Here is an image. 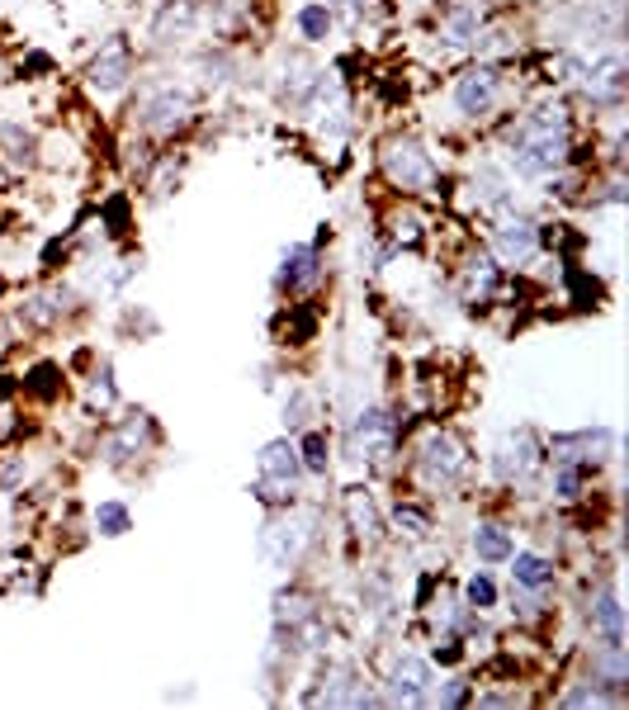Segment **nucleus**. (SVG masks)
Instances as JSON below:
<instances>
[{
  "label": "nucleus",
  "instance_id": "nucleus-27",
  "mask_svg": "<svg viewBox=\"0 0 629 710\" xmlns=\"http://www.w3.org/2000/svg\"><path fill=\"white\" fill-rule=\"evenodd\" d=\"M298 28H304V38H312V43L327 38L332 34V10L327 5H304L298 10Z\"/></svg>",
  "mask_w": 629,
  "mask_h": 710
},
{
  "label": "nucleus",
  "instance_id": "nucleus-16",
  "mask_svg": "<svg viewBox=\"0 0 629 710\" xmlns=\"http://www.w3.org/2000/svg\"><path fill=\"white\" fill-rule=\"evenodd\" d=\"M312 91H322V71L312 67L304 52H294L289 62H284V99H289V105H308Z\"/></svg>",
  "mask_w": 629,
  "mask_h": 710
},
{
  "label": "nucleus",
  "instance_id": "nucleus-11",
  "mask_svg": "<svg viewBox=\"0 0 629 710\" xmlns=\"http://www.w3.org/2000/svg\"><path fill=\"white\" fill-rule=\"evenodd\" d=\"M341 507H346V521L360 545H379L383 540V517L375 507V493L369 488H346V497H341Z\"/></svg>",
  "mask_w": 629,
  "mask_h": 710
},
{
  "label": "nucleus",
  "instance_id": "nucleus-7",
  "mask_svg": "<svg viewBox=\"0 0 629 710\" xmlns=\"http://www.w3.org/2000/svg\"><path fill=\"white\" fill-rule=\"evenodd\" d=\"M128 76H133V48H128L123 34H114L105 48L91 57V67H85V81H91V91L114 95V91H123V85H128Z\"/></svg>",
  "mask_w": 629,
  "mask_h": 710
},
{
  "label": "nucleus",
  "instance_id": "nucleus-3",
  "mask_svg": "<svg viewBox=\"0 0 629 710\" xmlns=\"http://www.w3.org/2000/svg\"><path fill=\"white\" fill-rule=\"evenodd\" d=\"M379 162H383V176H389L397 190H431L436 185L431 152H426L422 142H412V138H389Z\"/></svg>",
  "mask_w": 629,
  "mask_h": 710
},
{
  "label": "nucleus",
  "instance_id": "nucleus-4",
  "mask_svg": "<svg viewBox=\"0 0 629 710\" xmlns=\"http://www.w3.org/2000/svg\"><path fill=\"white\" fill-rule=\"evenodd\" d=\"M397 446V422L383 407H365L346 436V454L360 464H383Z\"/></svg>",
  "mask_w": 629,
  "mask_h": 710
},
{
  "label": "nucleus",
  "instance_id": "nucleus-5",
  "mask_svg": "<svg viewBox=\"0 0 629 710\" xmlns=\"http://www.w3.org/2000/svg\"><path fill=\"white\" fill-rule=\"evenodd\" d=\"M256 469H261L256 493H261L265 502H289L294 483L304 474V460H298V450L289 440H270V446H261V454H256Z\"/></svg>",
  "mask_w": 629,
  "mask_h": 710
},
{
  "label": "nucleus",
  "instance_id": "nucleus-26",
  "mask_svg": "<svg viewBox=\"0 0 629 710\" xmlns=\"http://www.w3.org/2000/svg\"><path fill=\"white\" fill-rule=\"evenodd\" d=\"M95 525H99V535H109V540L128 535V507L123 502H99L95 507Z\"/></svg>",
  "mask_w": 629,
  "mask_h": 710
},
{
  "label": "nucleus",
  "instance_id": "nucleus-19",
  "mask_svg": "<svg viewBox=\"0 0 629 710\" xmlns=\"http://www.w3.org/2000/svg\"><path fill=\"white\" fill-rule=\"evenodd\" d=\"M318 280V251L312 247H289L284 251V265H280V284L284 289H298V284Z\"/></svg>",
  "mask_w": 629,
  "mask_h": 710
},
{
  "label": "nucleus",
  "instance_id": "nucleus-24",
  "mask_svg": "<svg viewBox=\"0 0 629 710\" xmlns=\"http://www.w3.org/2000/svg\"><path fill=\"white\" fill-rule=\"evenodd\" d=\"M511 573H517L521 588H545L554 578V568H549V559H539V554H517V559H511Z\"/></svg>",
  "mask_w": 629,
  "mask_h": 710
},
{
  "label": "nucleus",
  "instance_id": "nucleus-23",
  "mask_svg": "<svg viewBox=\"0 0 629 710\" xmlns=\"http://www.w3.org/2000/svg\"><path fill=\"white\" fill-rule=\"evenodd\" d=\"M0 147H5V156L14 166L34 162V133H24L20 123H0Z\"/></svg>",
  "mask_w": 629,
  "mask_h": 710
},
{
  "label": "nucleus",
  "instance_id": "nucleus-15",
  "mask_svg": "<svg viewBox=\"0 0 629 710\" xmlns=\"http://www.w3.org/2000/svg\"><path fill=\"white\" fill-rule=\"evenodd\" d=\"M483 0H450L446 5V20H440V34H446L454 48H464V43H474L478 38V28H483Z\"/></svg>",
  "mask_w": 629,
  "mask_h": 710
},
{
  "label": "nucleus",
  "instance_id": "nucleus-29",
  "mask_svg": "<svg viewBox=\"0 0 629 710\" xmlns=\"http://www.w3.org/2000/svg\"><path fill=\"white\" fill-rule=\"evenodd\" d=\"M393 521H397V525H403V531H407V535H426V531H431V517H426V511H422V507H403V502H397V511H393Z\"/></svg>",
  "mask_w": 629,
  "mask_h": 710
},
{
  "label": "nucleus",
  "instance_id": "nucleus-34",
  "mask_svg": "<svg viewBox=\"0 0 629 710\" xmlns=\"http://www.w3.org/2000/svg\"><path fill=\"white\" fill-rule=\"evenodd\" d=\"M578 488H582L578 464H563V469H559V497H578Z\"/></svg>",
  "mask_w": 629,
  "mask_h": 710
},
{
  "label": "nucleus",
  "instance_id": "nucleus-31",
  "mask_svg": "<svg viewBox=\"0 0 629 710\" xmlns=\"http://www.w3.org/2000/svg\"><path fill=\"white\" fill-rule=\"evenodd\" d=\"M393 237L403 241V247H417L422 241V218L417 213H393Z\"/></svg>",
  "mask_w": 629,
  "mask_h": 710
},
{
  "label": "nucleus",
  "instance_id": "nucleus-10",
  "mask_svg": "<svg viewBox=\"0 0 629 710\" xmlns=\"http://www.w3.org/2000/svg\"><path fill=\"white\" fill-rule=\"evenodd\" d=\"M497 85H502L497 67H468L464 76L454 81V105L464 114H488L497 105Z\"/></svg>",
  "mask_w": 629,
  "mask_h": 710
},
{
  "label": "nucleus",
  "instance_id": "nucleus-33",
  "mask_svg": "<svg viewBox=\"0 0 629 710\" xmlns=\"http://www.w3.org/2000/svg\"><path fill=\"white\" fill-rule=\"evenodd\" d=\"M91 403L95 407H109L114 403V383H109V365L99 369V379H95V389H91Z\"/></svg>",
  "mask_w": 629,
  "mask_h": 710
},
{
  "label": "nucleus",
  "instance_id": "nucleus-20",
  "mask_svg": "<svg viewBox=\"0 0 629 710\" xmlns=\"http://www.w3.org/2000/svg\"><path fill=\"white\" fill-rule=\"evenodd\" d=\"M592 625L606 635V644H620V639H625V616H620L616 592H602V596H596V606H592Z\"/></svg>",
  "mask_w": 629,
  "mask_h": 710
},
{
  "label": "nucleus",
  "instance_id": "nucleus-9",
  "mask_svg": "<svg viewBox=\"0 0 629 710\" xmlns=\"http://www.w3.org/2000/svg\"><path fill=\"white\" fill-rule=\"evenodd\" d=\"M426 691H431V663L417 659V653H403L389 673V701L393 706H422Z\"/></svg>",
  "mask_w": 629,
  "mask_h": 710
},
{
  "label": "nucleus",
  "instance_id": "nucleus-6",
  "mask_svg": "<svg viewBox=\"0 0 629 710\" xmlns=\"http://www.w3.org/2000/svg\"><path fill=\"white\" fill-rule=\"evenodd\" d=\"M422 469H426V478H431V483H440V488L460 483L468 474L464 440L450 436V431H431V436H426V446H422Z\"/></svg>",
  "mask_w": 629,
  "mask_h": 710
},
{
  "label": "nucleus",
  "instance_id": "nucleus-22",
  "mask_svg": "<svg viewBox=\"0 0 629 710\" xmlns=\"http://www.w3.org/2000/svg\"><path fill=\"white\" fill-rule=\"evenodd\" d=\"M474 549H478V559L502 564V559H511V535L502 531V525H478V531H474Z\"/></svg>",
  "mask_w": 629,
  "mask_h": 710
},
{
  "label": "nucleus",
  "instance_id": "nucleus-1",
  "mask_svg": "<svg viewBox=\"0 0 629 710\" xmlns=\"http://www.w3.org/2000/svg\"><path fill=\"white\" fill-rule=\"evenodd\" d=\"M568 156V138L563 133H549V128H535L531 119L521 123V133L511 138V166L521 176H554Z\"/></svg>",
  "mask_w": 629,
  "mask_h": 710
},
{
  "label": "nucleus",
  "instance_id": "nucleus-32",
  "mask_svg": "<svg viewBox=\"0 0 629 710\" xmlns=\"http://www.w3.org/2000/svg\"><path fill=\"white\" fill-rule=\"evenodd\" d=\"M492 602H497L492 578H483V573H478L474 582H468V606H478V611H483V606H492Z\"/></svg>",
  "mask_w": 629,
  "mask_h": 710
},
{
  "label": "nucleus",
  "instance_id": "nucleus-35",
  "mask_svg": "<svg viewBox=\"0 0 629 710\" xmlns=\"http://www.w3.org/2000/svg\"><path fill=\"white\" fill-rule=\"evenodd\" d=\"M568 706H606V696L602 691H573V696H568Z\"/></svg>",
  "mask_w": 629,
  "mask_h": 710
},
{
  "label": "nucleus",
  "instance_id": "nucleus-2",
  "mask_svg": "<svg viewBox=\"0 0 629 710\" xmlns=\"http://www.w3.org/2000/svg\"><path fill=\"white\" fill-rule=\"evenodd\" d=\"M312 545V517L308 511H289V517H275L261 531V554L270 568H298V559Z\"/></svg>",
  "mask_w": 629,
  "mask_h": 710
},
{
  "label": "nucleus",
  "instance_id": "nucleus-28",
  "mask_svg": "<svg viewBox=\"0 0 629 710\" xmlns=\"http://www.w3.org/2000/svg\"><path fill=\"white\" fill-rule=\"evenodd\" d=\"M298 460H304V469H312V474H327V440L312 431L304 440V450H298Z\"/></svg>",
  "mask_w": 629,
  "mask_h": 710
},
{
  "label": "nucleus",
  "instance_id": "nucleus-30",
  "mask_svg": "<svg viewBox=\"0 0 629 710\" xmlns=\"http://www.w3.org/2000/svg\"><path fill=\"white\" fill-rule=\"evenodd\" d=\"M308 417H312V398L308 393H294L289 403H284V426H289V431H298V426H308Z\"/></svg>",
  "mask_w": 629,
  "mask_h": 710
},
{
  "label": "nucleus",
  "instance_id": "nucleus-18",
  "mask_svg": "<svg viewBox=\"0 0 629 710\" xmlns=\"http://www.w3.org/2000/svg\"><path fill=\"white\" fill-rule=\"evenodd\" d=\"M147 440H152V417H147V412H133V417H128L119 431H114V440H109V460L123 464L128 454H138L142 446H147Z\"/></svg>",
  "mask_w": 629,
  "mask_h": 710
},
{
  "label": "nucleus",
  "instance_id": "nucleus-14",
  "mask_svg": "<svg viewBox=\"0 0 629 710\" xmlns=\"http://www.w3.org/2000/svg\"><path fill=\"white\" fill-rule=\"evenodd\" d=\"M539 247V233L535 223L525 218H502V227H497V256H502L507 265H525Z\"/></svg>",
  "mask_w": 629,
  "mask_h": 710
},
{
  "label": "nucleus",
  "instance_id": "nucleus-21",
  "mask_svg": "<svg viewBox=\"0 0 629 710\" xmlns=\"http://www.w3.org/2000/svg\"><path fill=\"white\" fill-rule=\"evenodd\" d=\"M312 616H318V611H312V602H308L304 592H280L275 596V625H289V635L304 630Z\"/></svg>",
  "mask_w": 629,
  "mask_h": 710
},
{
  "label": "nucleus",
  "instance_id": "nucleus-25",
  "mask_svg": "<svg viewBox=\"0 0 629 710\" xmlns=\"http://www.w3.org/2000/svg\"><path fill=\"white\" fill-rule=\"evenodd\" d=\"M497 289V265L488 261V256H478L474 265H468V275H464V294L468 298H488Z\"/></svg>",
  "mask_w": 629,
  "mask_h": 710
},
{
  "label": "nucleus",
  "instance_id": "nucleus-17",
  "mask_svg": "<svg viewBox=\"0 0 629 710\" xmlns=\"http://www.w3.org/2000/svg\"><path fill=\"white\" fill-rule=\"evenodd\" d=\"M535 464H539V440H535V431H525L521 426V431L502 446V474L507 478H525Z\"/></svg>",
  "mask_w": 629,
  "mask_h": 710
},
{
  "label": "nucleus",
  "instance_id": "nucleus-12",
  "mask_svg": "<svg viewBox=\"0 0 629 710\" xmlns=\"http://www.w3.org/2000/svg\"><path fill=\"white\" fill-rule=\"evenodd\" d=\"M199 24V0H166L162 10L152 14V38L156 43H180L190 38Z\"/></svg>",
  "mask_w": 629,
  "mask_h": 710
},
{
  "label": "nucleus",
  "instance_id": "nucleus-8",
  "mask_svg": "<svg viewBox=\"0 0 629 710\" xmlns=\"http://www.w3.org/2000/svg\"><path fill=\"white\" fill-rule=\"evenodd\" d=\"M578 85L592 99H620L625 91V57L620 52H596L592 62H578Z\"/></svg>",
  "mask_w": 629,
  "mask_h": 710
},
{
  "label": "nucleus",
  "instance_id": "nucleus-13",
  "mask_svg": "<svg viewBox=\"0 0 629 710\" xmlns=\"http://www.w3.org/2000/svg\"><path fill=\"white\" fill-rule=\"evenodd\" d=\"M185 114H190V95L185 91H156V95H147L142 99V123L152 128V133H166V128H176V123H185Z\"/></svg>",
  "mask_w": 629,
  "mask_h": 710
},
{
  "label": "nucleus",
  "instance_id": "nucleus-36",
  "mask_svg": "<svg viewBox=\"0 0 629 710\" xmlns=\"http://www.w3.org/2000/svg\"><path fill=\"white\" fill-rule=\"evenodd\" d=\"M336 5H360V0H336Z\"/></svg>",
  "mask_w": 629,
  "mask_h": 710
}]
</instances>
